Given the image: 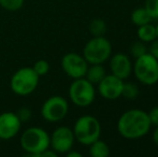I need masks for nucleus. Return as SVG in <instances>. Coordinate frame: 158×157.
<instances>
[{
    "mask_svg": "<svg viewBox=\"0 0 158 157\" xmlns=\"http://www.w3.org/2000/svg\"><path fill=\"white\" fill-rule=\"evenodd\" d=\"M57 155H58V154H57L54 150L48 147V149H46L44 152H42L39 157H57Z\"/></svg>",
    "mask_w": 158,
    "mask_h": 157,
    "instance_id": "obj_27",
    "label": "nucleus"
},
{
    "mask_svg": "<svg viewBox=\"0 0 158 157\" xmlns=\"http://www.w3.org/2000/svg\"><path fill=\"white\" fill-rule=\"evenodd\" d=\"M69 111L68 101L61 96H51L41 107V116L50 123H56L67 116Z\"/></svg>",
    "mask_w": 158,
    "mask_h": 157,
    "instance_id": "obj_8",
    "label": "nucleus"
},
{
    "mask_svg": "<svg viewBox=\"0 0 158 157\" xmlns=\"http://www.w3.org/2000/svg\"><path fill=\"white\" fill-rule=\"evenodd\" d=\"M19 142L28 155L39 157L42 152L50 147V134L41 127H29L23 131Z\"/></svg>",
    "mask_w": 158,
    "mask_h": 157,
    "instance_id": "obj_2",
    "label": "nucleus"
},
{
    "mask_svg": "<svg viewBox=\"0 0 158 157\" xmlns=\"http://www.w3.org/2000/svg\"><path fill=\"white\" fill-rule=\"evenodd\" d=\"M39 78L32 67H23L14 72L10 80V87L19 96H27L35 92L39 84Z\"/></svg>",
    "mask_w": 158,
    "mask_h": 157,
    "instance_id": "obj_4",
    "label": "nucleus"
},
{
    "mask_svg": "<svg viewBox=\"0 0 158 157\" xmlns=\"http://www.w3.org/2000/svg\"><path fill=\"white\" fill-rule=\"evenodd\" d=\"M69 97L72 103L80 108H86L95 100L96 90L94 84L87 79H75L69 87Z\"/></svg>",
    "mask_w": 158,
    "mask_h": 157,
    "instance_id": "obj_7",
    "label": "nucleus"
},
{
    "mask_svg": "<svg viewBox=\"0 0 158 157\" xmlns=\"http://www.w3.org/2000/svg\"><path fill=\"white\" fill-rule=\"evenodd\" d=\"M72 130L77 142L83 145H89L100 138L101 125L95 116L83 115L77 119Z\"/></svg>",
    "mask_w": 158,
    "mask_h": 157,
    "instance_id": "obj_3",
    "label": "nucleus"
},
{
    "mask_svg": "<svg viewBox=\"0 0 158 157\" xmlns=\"http://www.w3.org/2000/svg\"><path fill=\"white\" fill-rule=\"evenodd\" d=\"M148 112L140 109H131L124 112L117 122V131L123 138L135 140L146 136L151 129Z\"/></svg>",
    "mask_w": 158,
    "mask_h": 157,
    "instance_id": "obj_1",
    "label": "nucleus"
},
{
    "mask_svg": "<svg viewBox=\"0 0 158 157\" xmlns=\"http://www.w3.org/2000/svg\"><path fill=\"white\" fill-rule=\"evenodd\" d=\"M144 8L152 19H158V0H145Z\"/></svg>",
    "mask_w": 158,
    "mask_h": 157,
    "instance_id": "obj_23",
    "label": "nucleus"
},
{
    "mask_svg": "<svg viewBox=\"0 0 158 157\" xmlns=\"http://www.w3.org/2000/svg\"><path fill=\"white\" fill-rule=\"evenodd\" d=\"M111 55L112 44L103 36L92 38L83 48V57L89 65L106 63Z\"/></svg>",
    "mask_w": 158,
    "mask_h": 157,
    "instance_id": "obj_6",
    "label": "nucleus"
},
{
    "mask_svg": "<svg viewBox=\"0 0 158 157\" xmlns=\"http://www.w3.org/2000/svg\"><path fill=\"white\" fill-rule=\"evenodd\" d=\"M148 52V48H146L145 43L140 41V40L137 42H133L130 46V54H131V56L135 59L141 57L142 55H144Z\"/></svg>",
    "mask_w": 158,
    "mask_h": 157,
    "instance_id": "obj_20",
    "label": "nucleus"
},
{
    "mask_svg": "<svg viewBox=\"0 0 158 157\" xmlns=\"http://www.w3.org/2000/svg\"><path fill=\"white\" fill-rule=\"evenodd\" d=\"M61 68L69 78L75 80L84 78L88 68V63L77 53H67L61 58Z\"/></svg>",
    "mask_w": 158,
    "mask_h": 157,
    "instance_id": "obj_9",
    "label": "nucleus"
},
{
    "mask_svg": "<svg viewBox=\"0 0 158 157\" xmlns=\"http://www.w3.org/2000/svg\"><path fill=\"white\" fill-rule=\"evenodd\" d=\"M152 139H153V142L158 147V126H156V128H155L154 131H153Z\"/></svg>",
    "mask_w": 158,
    "mask_h": 157,
    "instance_id": "obj_28",
    "label": "nucleus"
},
{
    "mask_svg": "<svg viewBox=\"0 0 158 157\" xmlns=\"http://www.w3.org/2000/svg\"><path fill=\"white\" fill-rule=\"evenodd\" d=\"M132 71L138 81L144 85L151 86L158 83V60L148 52L135 59Z\"/></svg>",
    "mask_w": 158,
    "mask_h": 157,
    "instance_id": "obj_5",
    "label": "nucleus"
},
{
    "mask_svg": "<svg viewBox=\"0 0 158 157\" xmlns=\"http://www.w3.org/2000/svg\"><path fill=\"white\" fill-rule=\"evenodd\" d=\"M88 147H89V155L92 157H108L110 155V147L104 141L100 140V138Z\"/></svg>",
    "mask_w": 158,
    "mask_h": 157,
    "instance_id": "obj_16",
    "label": "nucleus"
},
{
    "mask_svg": "<svg viewBox=\"0 0 158 157\" xmlns=\"http://www.w3.org/2000/svg\"><path fill=\"white\" fill-rule=\"evenodd\" d=\"M148 53L158 60V39H155L154 41L151 42V45L148 48Z\"/></svg>",
    "mask_w": 158,
    "mask_h": 157,
    "instance_id": "obj_26",
    "label": "nucleus"
},
{
    "mask_svg": "<svg viewBox=\"0 0 158 157\" xmlns=\"http://www.w3.org/2000/svg\"><path fill=\"white\" fill-rule=\"evenodd\" d=\"M66 155H67V157H82L81 153H79V152H74V151H72V150H70L69 152H67Z\"/></svg>",
    "mask_w": 158,
    "mask_h": 157,
    "instance_id": "obj_29",
    "label": "nucleus"
},
{
    "mask_svg": "<svg viewBox=\"0 0 158 157\" xmlns=\"http://www.w3.org/2000/svg\"><path fill=\"white\" fill-rule=\"evenodd\" d=\"M25 0H0V6L6 11L15 12L23 6Z\"/></svg>",
    "mask_w": 158,
    "mask_h": 157,
    "instance_id": "obj_21",
    "label": "nucleus"
},
{
    "mask_svg": "<svg viewBox=\"0 0 158 157\" xmlns=\"http://www.w3.org/2000/svg\"><path fill=\"white\" fill-rule=\"evenodd\" d=\"M137 36L140 41L144 43H151L156 38V28L151 23L144 24L142 26H139L137 30Z\"/></svg>",
    "mask_w": 158,
    "mask_h": 157,
    "instance_id": "obj_15",
    "label": "nucleus"
},
{
    "mask_svg": "<svg viewBox=\"0 0 158 157\" xmlns=\"http://www.w3.org/2000/svg\"><path fill=\"white\" fill-rule=\"evenodd\" d=\"M110 69L112 74L122 80H126L132 72V63L124 53H116L110 57Z\"/></svg>",
    "mask_w": 158,
    "mask_h": 157,
    "instance_id": "obj_13",
    "label": "nucleus"
},
{
    "mask_svg": "<svg viewBox=\"0 0 158 157\" xmlns=\"http://www.w3.org/2000/svg\"><path fill=\"white\" fill-rule=\"evenodd\" d=\"M106 76V72L102 64H93L90 67L87 68V71L84 78L87 79L90 83L98 84L104 76Z\"/></svg>",
    "mask_w": 158,
    "mask_h": 157,
    "instance_id": "obj_14",
    "label": "nucleus"
},
{
    "mask_svg": "<svg viewBox=\"0 0 158 157\" xmlns=\"http://www.w3.org/2000/svg\"><path fill=\"white\" fill-rule=\"evenodd\" d=\"M22 122L15 112H3L0 114V139L10 140L19 132Z\"/></svg>",
    "mask_w": 158,
    "mask_h": 157,
    "instance_id": "obj_12",
    "label": "nucleus"
},
{
    "mask_svg": "<svg viewBox=\"0 0 158 157\" xmlns=\"http://www.w3.org/2000/svg\"><path fill=\"white\" fill-rule=\"evenodd\" d=\"M148 118L153 126H158V105L154 107L153 109L150 110V112H148Z\"/></svg>",
    "mask_w": 158,
    "mask_h": 157,
    "instance_id": "obj_25",
    "label": "nucleus"
},
{
    "mask_svg": "<svg viewBox=\"0 0 158 157\" xmlns=\"http://www.w3.org/2000/svg\"><path fill=\"white\" fill-rule=\"evenodd\" d=\"M124 80L117 78L114 74H106L98 83V92L102 98L106 100H116L122 97Z\"/></svg>",
    "mask_w": 158,
    "mask_h": 157,
    "instance_id": "obj_11",
    "label": "nucleus"
},
{
    "mask_svg": "<svg viewBox=\"0 0 158 157\" xmlns=\"http://www.w3.org/2000/svg\"><path fill=\"white\" fill-rule=\"evenodd\" d=\"M15 113H16L17 118H19V121L22 122V124L25 123V122H27V121H29L30 118H31V111H30L28 108H25V107L19 108Z\"/></svg>",
    "mask_w": 158,
    "mask_h": 157,
    "instance_id": "obj_24",
    "label": "nucleus"
},
{
    "mask_svg": "<svg viewBox=\"0 0 158 157\" xmlns=\"http://www.w3.org/2000/svg\"><path fill=\"white\" fill-rule=\"evenodd\" d=\"M139 95V88L135 85V83H131V82H124L123 86V92H122V96L125 97L126 99L129 100H133L135 99Z\"/></svg>",
    "mask_w": 158,
    "mask_h": 157,
    "instance_id": "obj_19",
    "label": "nucleus"
},
{
    "mask_svg": "<svg viewBox=\"0 0 158 157\" xmlns=\"http://www.w3.org/2000/svg\"><path fill=\"white\" fill-rule=\"evenodd\" d=\"M155 28H156V38L158 39V23H157V25L155 26Z\"/></svg>",
    "mask_w": 158,
    "mask_h": 157,
    "instance_id": "obj_30",
    "label": "nucleus"
},
{
    "mask_svg": "<svg viewBox=\"0 0 158 157\" xmlns=\"http://www.w3.org/2000/svg\"><path fill=\"white\" fill-rule=\"evenodd\" d=\"M89 31L94 37L104 36L106 32V24L103 19H95L89 24Z\"/></svg>",
    "mask_w": 158,
    "mask_h": 157,
    "instance_id": "obj_18",
    "label": "nucleus"
},
{
    "mask_svg": "<svg viewBox=\"0 0 158 157\" xmlns=\"http://www.w3.org/2000/svg\"><path fill=\"white\" fill-rule=\"evenodd\" d=\"M32 69L35 70V72L39 76H45V74H48V71H50V64H48V61L45 60V59H39V60H37L33 64Z\"/></svg>",
    "mask_w": 158,
    "mask_h": 157,
    "instance_id": "obj_22",
    "label": "nucleus"
},
{
    "mask_svg": "<svg viewBox=\"0 0 158 157\" xmlns=\"http://www.w3.org/2000/svg\"><path fill=\"white\" fill-rule=\"evenodd\" d=\"M74 140L73 130L67 126H60L57 127L50 136V147L57 154H66L72 150Z\"/></svg>",
    "mask_w": 158,
    "mask_h": 157,
    "instance_id": "obj_10",
    "label": "nucleus"
},
{
    "mask_svg": "<svg viewBox=\"0 0 158 157\" xmlns=\"http://www.w3.org/2000/svg\"><path fill=\"white\" fill-rule=\"evenodd\" d=\"M130 19L132 22V24H135V26H142L144 24H148L152 21V17L150 16V14L148 13V11L145 10L144 6L142 8H137L135 10L132 11L130 15Z\"/></svg>",
    "mask_w": 158,
    "mask_h": 157,
    "instance_id": "obj_17",
    "label": "nucleus"
}]
</instances>
